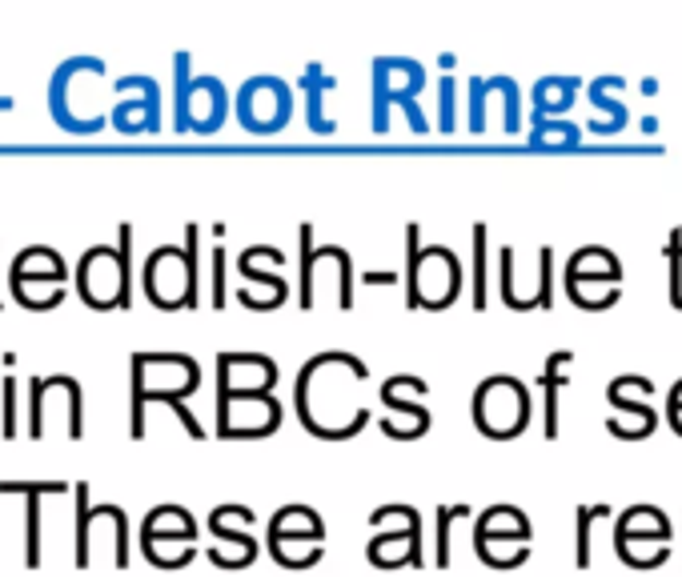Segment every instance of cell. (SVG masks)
I'll return each mask as SVG.
<instances>
[{"label":"cell","mask_w":682,"mask_h":577,"mask_svg":"<svg viewBox=\"0 0 682 577\" xmlns=\"http://www.w3.org/2000/svg\"><path fill=\"white\" fill-rule=\"evenodd\" d=\"M105 85V61L76 52L69 61L57 64L49 76V112L64 133L93 136L105 129L109 112L97 105V88Z\"/></svg>","instance_id":"obj_1"},{"label":"cell","mask_w":682,"mask_h":577,"mask_svg":"<svg viewBox=\"0 0 682 577\" xmlns=\"http://www.w3.org/2000/svg\"><path fill=\"white\" fill-rule=\"evenodd\" d=\"M133 397H129V437H145V409L153 401H186L201 389V365L186 353H133L129 365Z\"/></svg>","instance_id":"obj_2"},{"label":"cell","mask_w":682,"mask_h":577,"mask_svg":"<svg viewBox=\"0 0 682 577\" xmlns=\"http://www.w3.org/2000/svg\"><path fill=\"white\" fill-rule=\"evenodd\" d=\"M129 245H133V225H121V245H93L81 253V261H76V293L88 309L133 305Z\"/></svg>","instance_id":"obj_3"},{"label":"cell","mask_w":682,"mask_h":577,"mask_svg":"<svg viewBox=\"0 0 682 577\" xmlns=\"http://www.w3.org/2000/svg\"><path fill=\"white\" fill-rule=\"evenodd\" d=\"M76 502V533H73V565L88 569L97 562V550L109 553L117 569L129 565V517L121 505H93L88 502V481L73 485Z\"/></svg>","instance_id":"obj_4"},{"label":"cell","mask_w":682,"mask_h":577,"mask_svg":"<svg viewBox=\"0 0 682 577\" xmlns=\"http://www.w3.org/2000/svg\"><path fill=\"white\" fill-rule=\"evenodd\" d=\"M49 430H61L69 442L85 437V394H81V381L69 373L28 381V437L45 442Z\"/></svg>","instance_id":"obj_5"},{"label":"cell","mask_w":682,"mask_h":577,"mask_svg":"<svg viewBox=\"0 0 682 577\" xmlns=\"http://www.w3.org/2000/svg\"><path fill=\"white\" fill-rule=\"evenodd\" d=\"M141 281H145V297L157 309H198V225L186 229V249H153Z\"/></svg>","instance_id":"obj_6"},{"label":"cell","mask_w":682,"mask_h":577,"mask_svg":"<svg viewBox=\"0 0 682 577\" xmlns=\"http://www.w3.org/2000/svg\"><path fill=\"white\" fill-rule=\"evenodd\" d=\"M474 409V430L494 437V442H510L526 433L534 409H530V394L518 377H486L478 385V394L470 401Z\"/></svg>","instance_id":"obj_7"},{"label":"cell","mask_w":682,"mask_h":577,"mask_svg":"<svg viewBox=\"0 0 682 577\" xmlns=\"http://www.w3.org/2000/svg\"><path fill=\"white\" fill-rule=\"evenodd\" d=\"M370 521L382 529L370 541V562L378 569H402V565L422 569V514L414 505H382L370 514Z\"/></svg>","instance_id":"obj_8"},{"label":"cell","mask_w":682,"mask_h":577,"mask_svg":"<svg viewBox=\"0 0 682 577\" xmlns=\"http://www.w3.org/2000/svg\"><path fill=\"white\" fill-rule=\"evenodd\" d=\"M225 121V88L213 76L189 81V57L177 52V133H213Z\"/></svg>","instance_id":"obj_9"},{"label":"cell","mask_w":682,"mask_h":577,"mask_svg":"<svg viewBox=\"0 0 682 577\" xmlns=\"http://www.w3.org/2000/svg\"><path fill=\"white\" fill-rule=\"evenodd\" d=\"M253 521H258V514H253L249 505H217L210 514V529L222 545H210L205 557H210L217 569H246V565H253V557H258V550H261L258 538L249 533Z\"/></svg>","instance_id":"obj_10"},{"label":"cell","mask_w":682,"mask_h":577,"mask_svg":"<svg viewBox=\"0 0 682 577\" xmlns=\"http://www.w3.org/2000/svg\"><path fill=\"white\" fill-rule=\"evenodd\" d=\"M282 425V406L273 394H241L229 401H217V437H270Z\"/></svg>","instance_id":"obj_11"},{"label":"cell","mask_w":682,"mask_h":577,"mask_svg":"<svg viewBox=\"0 0 682 577\" xmlns=\"http://www.w3.org/2000/svg\"><path fill=\"white\" fill-rule=\"evenodd\" d=\"M277 365L261 353H222L217 357V401L241 394H273Z\"/></svg>","instance_id":"obj_12"},{"label":"cell","mask_w":682,"mask_h":577,"mask_svg":"<svg viewBox=\"0 0 682 577\" xmlns=\"http://www.w3.org/2000/svg\"><path fill=\"white\" fill-rule=\"evenodd\" d=\"M136 85H141V97H124V93H117L121 100H117L109 112V121L117 124L124 136L157 133V129H161V88H157V81L136 76Z\"/></svg>","instance_id":"obj_13"},{"label":"cell","mask_w":682,"mask_h":577,"mask_svg":"<svg viewBox=\"0 0 682 577\" xmlns=\"http://www.w3.org/2000/svg\"><path fill=\"white\" fill-rule=\"evenodd\" d=\"M73 485L69 481H0V493H21L25 497V565H40V502L45 497H61Z\"/></svg>","instance_id":"obj_14"},{"label":"cell","mask_w":682,"mask_h":577,"mask_svg":"<svg viewBox=\"0 0 682 577\" xmlns=\"http://www.w3.org/2000/svg\"><path fill=\"white\" fill-rule=\"evenodd\" d=\"M530 538H534L530 517L522 514L518 505H494V509L478 514V521H474V550H482V545H490V541L530 545Z\"/></svg>","instance_id":"obj_15"},{"label":"cell","mask_w":682,"mask_h":577,"mask_svg":"<svg viewBox=\"0 0 682 577\" xmlns=\"http://www.w3.org/2000/svg\"><path fill=\"white\" fill-rule=\"evenodd\" d=\"M301 249H306V257H301V309L313 305V265L325 261V249H313L310 245V225L301 229ZM330 261H337V269H342V309L354 305V265H349L346 249H330Z\"/></svg>","instance_id":"obj_16"},{"label":"cell","mask_w":682,"mask_h":577,"mask_svg":"<svg viewBox=\"0 0 682 577\" xmlns=\"http://www.w3.org/2000/svg\"><path fill=\"white\" fill-rule=\"evenodd\" d=\"M21 277H45V281H69V265L52 245H28L16 253V261L9 265V281Z\"/></svg>","instance_id":"obj_17"},{"label":"cell","mask_w":682,"mask_h":577,"mask_svg":"<svg viewBox=\"0 0 682 577\" xmlns=\"http://www.w3.org/2000/svg\"><path fill=\"white\" fill-rule=\"evenodd\" d=\"M571 361H574V353H554L550 361H546V369H542V401H546V409H542V425H546V437L554 442L559 437V430H562V409H559V394H562V385H566V369H571Z\"/></svg>","instance_id":"obj_18"},{"label":"cell","mask_w":682,"mask_h":577,"mask_svg":"<svg viewBox=\"0 0 682 577\" xmlns=\"http://www.w3.org/2000/svg\"><path fill=\"white\" fill-rule=\"evenodd\" d=\"M198 517L189 514L186 505H157L149 509L145 517V526H141V541L149 538H186V541H198Z\"/></svg>","instance_id":"obj_19"},{"label":"cell","mask_w":682,"mask_h":577,"mask_svg":"<svg viewBox=\"0 0 682 577\" xmlns=\"http://www.w3.org/2000/svg\"><path fill=\"white\" fill-rule=\"evenodd\" d=\"M265 538H310V541H325V521L313 514L310 505H282L270 521V533Z\"/></svg>","instance_id":"obj_20"},{"label":"cell","mask_w":682,"mask_h":577,"mask_svg":"<svg viewBox=\"0 0 682 577\" xmlns=\"http://www.w3.org/2000/svg\"><path fill=\"white\" fill-rule=\"evenodd\" d=\"M614 533L626 538H650V541H670V521L658 505H631L626 514H619Z\"/></svg>","instance_id":"obj_21"},{"label":"cell","mask_w":682,"mask_h":577,"mask_svg":"<svg viewBox=\"0 0 682 577\" xmlns=\"http://www.w3.org/2000/svg\"><path fill=\"white\" fill-rule=\"evenodd\" d=\"M614 553L631 569H658V565L670 557L667 541H650V538H626V533H614Z\"/></svg>","instance_id":"obj_22"},{"label":"cell","mask_w":682,"mask_h":577,"mask_svg":"<svg viewBox=\"0 0 682 577\" xmlns=\"http://www.w3.org/2000/svg\"><path fill=\"white\" fill-rule=\"evenodd\" d=\"M270 541V553L277 565H286V569H310V565L322 562L325 545L322 541H310V538H265Z\"/></svg>","instance_id":"obj_23"},{"label":"cell","mask_w":682,"mask_h":577,"mask_svg":"<svg viewBox=\"0 0 682 577\" xmlns=\"http://www.w3.org/2000/svg\"><path fill=\"white\" fill-rule=\"evenodd\" d=\"M9 289H13L16 305L33 309V313L61 305L64 301V285L61 281H45V277H21V281H9Z\"/></svg>","instance_id":"obj_24"},{"label":"cell","mask_w":682,"mask_h":577,"mask_svg":"<svg viewBox=\"0 0 682 577\" xmlns=\"http://www.w3.org/2000/svg\"><path fill=\"white\" fill-rule=\"evenodd\" d=\"M406 385H409V377L402 373V377H390L382 385V401L394 413H402V418L409 421V437H422L426 430H430V413H426L422 406H414V401H406Z\"/></svg>","instance_id":"obj_25"},{"label":"cell","mask_w":682,"mask_h":577,"mask_svg":"<svg viewBox=\"0 0 682 577\" xmlns=\"http://www.w3.org/2000/svg\"><path fill=\"white\" fill-rule=\"evenodd\" d=\"M141 553L149 557L157 569H181L198 557V541H186V538H149L141 541Z\"/></svg>","instance_id":"obj_26"},{"label":"cell","mask_w":682,"mask_h":577,"mask_svg":"<svg viewBox=\"0 0 682 577\" xmlns=\"http://www.w3.org/2000/svg\"><path fill=\"white\" fill-rule=\"evenodd\" d=\"M602 517H610V505H578V526H574V565L578 569H590V553H595V545H590V533H595V521H602Z\"/></svg>","instance_id":"obj_27"},{"label":"cell","mask_w":682,"mask_h":577,"mask_svg":"<svg viewBox=\"0 0 682 577\" xmlns=\"http://www.w3.org/2000/svg\"><path fill=\"white\" fill-rule=\"evenodd\" d=\"M470 514V505H442L438 509V541H434V565L438 569H450V562H454V550H450V529H454V521L458 517Z\"/></svg>","instance_id":"obj_28"},{"label":"cell","mask_w":682,"mask_h":577,"mask_svg":"<svg viewBox=\"0 0 682 577\" xmlns=\"http://www.w3.org/2000/svg\"><path fill=\"white\" fill-rule=\"evenodd\" d=\"M474 309H486V225L474 229Z\"/></svg>","instance_id":"obj_29"},{"label":"cell","mask_w":682,"mask_h":577,"mask_svg":"<svg viewBox=\"0 0 682 577\" xmlns=\"http://www.w3.org/2000/svg\"><path fill=\"white\" fill-rule=\"evenodd\" d=\"M670 305L682 309V237H670Z\"/></svg>","instance_id":"obj_30"},{"label":"cell","mask_w":682,"mask_h":577,"mask_svg":"<svg viewBox=\"0 0 682 577\" xmlns=\"http://www.w3.org/2000/svg\"><path fill=\"white\" fill-rule=\"evenodd\" d=\"M16 433H21V425H16V381L4 377V437L13 442Z\"/></svg>","instance_id":"obj_31"},{"label":"cell","mask_w":682,"mask_h":577,"mask_svg":"<svg viewBox=\"0 0 682 577\" xmlns=\"http://www.w3.org/2000/svg\"><path fill=\"white\" fill-rule=\"evenodd\" d=\"M213 305H225V253L217 249L213 253Z\"/></svg>","instance_id":"obj_32"},{"label":"cell","mask_w":682,"mask_h":577,"mask_svg":"<svg viewBox=\"0 0 682 577\" xmlns=\"http://www.w3.org/2000/svg\"><path fill=\"white\" fill-rule=\"evenodd\" d=\"M361 281L366 285H394V273H366Z\"/></svg>","instance_id":"obj_33"},{"label":"cell","mask_w":682,"mask_h":577,"mask_svg":"<svg viewBox=\"0 0 682 577\" xmlns=\"http://www.w3.org/2000/svg\"><path fill=\"white\" fill-rule=\"evenodd\" d=\"M667 421H670V430L682 437V409H667Z\"/></svg>","instance_id":"obj_34"},{"label":"cell","mask_w":682,"mask_h":577,"mask_svg":"<svg viewBox=\"0 0 682 577\" xmlns=\"http://www.w3.org/2000/svg\"><path fill=\"white\" fill-rule=\"evenodd\" d=\"M667 409H682V381L670 389V397H667Z\"/></svg>","instance_id":"obj_35"}]
</instances>
